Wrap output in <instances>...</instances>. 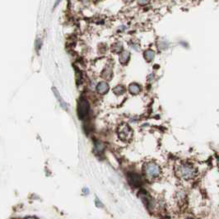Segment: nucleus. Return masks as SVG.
I'll return each instance as SVG.
<instances>
[{"instance_id": "obj_1", "label": "nucleus", "mask_w": 219, "mask_h": 219, "mask_svg": "<svg viewBox=\"0 0 219 219\" xmlns=\"http://www.w3.org/2000/svg\"><path fill=\"white\" fill-rule=\"evenodd\" d=\"M176 176L180 180H191L197 175L195 167L188 162H179L175 166Z\"/></svg>"}, {"instance_id": "obj_2", "label": "nucleus", "mask_w": 219, "mask_h": 219, "mask_svg": "<svg viewBox=\"0 0 219 219\" xmlns=\"http://www.w3.org/2000/svg\"><path fill=\"white\" fill-rule=\"evenodd\" d=\"M143 171L144 173L146 178L149 180H154L157 179L162 175V169L161 166L155 162H148L143 165Z\"/></svg>"}, {"instance_id": "obj_3", "label": "nucleus", "mask_w": 219, "mask_h": 219, "mask_svg": "<svg viewBox=\"0 0 219 219\" xmlns=\"http://www.w3.org/2000/svg\"><path fill=\"white\" fill-rule=\"evenodd\" d=\"M119 138L123 142H129L133 138V130L127 124H123L118 128Z\"/></svg>"}, {"instance_id": "obj_4", "label": "nucleus", "mask_w": 219, "mask_h": 219, "mask_svg": "<svg viewBox=\"0 0 219 219\" xmlns=\"http://www.w3.org/2000/svg\"><path fill=\"white\" fill-rule=\"evenodd\" d=\"M90 110V104L88 100L80 99L78 103V116L80 120L83 119L88 115Z\"/></svg>"}, {"instance_id": "obj_5", "label": "nucleus", "mask_w": 219, "mask_h": 219, "mask_svg": "<svg viewBox=\"0 0 219 219\" xmlns=\"http://www.w3.org/2000/svg\"><path fill=\"white\" fill-rule=\"evenodd\" d=\"M128 179L129 184L134 187H138L142 184L141 176L137 174H130L128 175Z\"/></svg>"}, {"instance_id": "obj_6", "label": "nucleus", "mask_w": 219, "mask_h": 219, "mask_svg": "<svg viewBox=\"0 0 219 219\" xmlns=\"http://www.w3.org/2000/svg\"><path fill=\"white\" fill-rule=\"evenodd\" d=\"M109 89H110V87L106 82H100L97 86V91L101 95L106 94Z\"/></svg>"}, {"instance_id": "obj_7", "label": "nucleus", "mask_w": 219, "mask_h": 219, "mask_svg": "<svg viewBox=\"0 0 219 219\" xmlns=\"http://www.w3.org/2000/svg\"><path fill=\"white\" fill-rule=\"evenodd\" d=\"M130 59V53L128 51H122L120 54V62L122 64H126Z\"/></svg>"}, {"instance_id": "obj_8", "label": "nucleus", "mask_w": 219, "mask_h": 219, "mask_svg": "<svg viewBox=\"0 0 219 219\" xmlns=\"http://www.w3.org/2000/svg\"><path fill=\"white\" fill-rule=\"evenodd\" d=\"M52 90H53V92H54V96L57 97V100L59 101V104H60L61 106L64 108V110H67L68 109L67 104H66V103H65V102L64 101V100L62 99V97H60V95H59V91H57V89H56L55 88H52Z\"/></svg>"}, {"instance_id": "obj_9", "label": "nucleus", "mask_w": 219, "mask_h": 219, "mask_svg": "<svg viewBox=\"0 0 219 219\" xmlns=\"http://www.w3.org/2000/svg\"><path fill=\"white\" fill-rule=\"evenodd\" d=\"M128 91H129V92H130L131 94L137 95L140 92L141 88L139 87V85H138L137 83H132V84L129 85V87H128Z\"/></svg>"}, {"instance_id": "obj_10", "label": "nucleus", "mask_w": 219, "mask_h": 219, "mask_svg": "<svg viewBox=\"0 0 219 219\" xmlns=\"http://www.w3.org/2000/svg\"><path fill=\"white\" fill-rule=\"evenodd\" d=\"M143 56L148 62H151V61L153 60V59L155 57V52L152 50H148L145 51Z\"/></svg>"}, {"instance_id": "obj_11", "label": "nucleus", "mask_w": 219, "mask_h": 219, "mask_svg": "<svg viewBox=\"0 0 219 219\" xmlns=\"http://www.w3.org/2000/svg\"><path fill=\"white\" fill-rule=\"evenodd\" d=\"M186 195L185 191L180 190V191H179V192L176 193V200H177L179 203H184L186 201Z\"/></svg>"}, {"instance_id": "obj_12", "label": "nucleus", "mask_w": 219, "mask_h": 219, "mask_svg": "<svg viewBox=\"0 0 219 219\" xmlns=\"http://www.w3.org/2000/svg\"><path fill=\"white\" fill-rule=\"evenodd\" d=\"M113 91L115 95H118V96H120V95L124 94L125 92V88L124 86L122 85H118L116 86L114 89H113Z\"/></svg>"}, {"instance_id": "obj_13", "label": "nucleus", "mask_w": 219, "mask_h": 219, "mask_svg": "<svg viewBox=\"0 0 219 219\" xmlns=\"http://www.w3.org/2000/svg\"><path fill=\"white\" fill-rule=\"evenodd\" d=\"M111 75H112L111 68L107 66V67L105 68L104 72H103V73H102V77L105 78V79H110L111 77Z\"/></svg>"}, {"instance_id": "obj_14", "label": "nucleus", "mask_w": 219, "mask_h": 219, "mask_svg": "<svg viewBox=\"0 0 219 219\" xmlns=\"http://www.w3.org/2000/svg\"><path fill=\"white\" fill-rule=\"evenodd\" d=\"M111 50L114 53H120L123 50V45H122L121 43L119 42V43H116V44H114L112 45Z\"/></svg>"}, {"instance_id": "obj_15", "label": "nucleus", "mask_w": 219, "mask_h": 219, "mask_svg": "<svg viewBox=\"0 0 219 219\" xmlns=\"http://www.w3.org/2000/svg\"><path fill=\"white\" fill-rule=\"evenodd\" d=\"M149 2V0H138V4L140 5H145Z\"/></svg>"}, {"instance_id": "obj_16", "label": "nucleus", "mask_w": 219, "mask_h": 219, "mask_svg": "<svg viewBox=\"0 0 219 219\" xmlns=\"http://www.w3.org/2000/svg\"><path fill=\"white\" fill-rule=\"evenodd\" d=\"M59 2H60V0H56V2H55V4H54V7H57L58 4H59Z\"/></svg>"}, {"instance_id": "obj_17", "label": "nucleus", "mask_w": 219, "mask_h": 219, "mask_svg": "<svg viewBox=\"0 0 219 219\" xmlns=\"http://www.w3.org/2000/svg\"><path fill=\"white\" fill-rule=\"evenodd\" d=\"M124 1H125V3H131L134 0H124Z\"/></svg>"}, {"instance_id": "obj_18", "label": "nucleus", "mask_w": 219, "mask_h": 219, "mask_svg": "<svg viewBox=\"0 0 219 219\" xmlns=\"http://www.w3.org/2000/svg\"><path fill=\"white\" fill-rule=\"evenodd\" d=\"M27 219H36V218H27Z\"/></svg>"}]
</instances>
